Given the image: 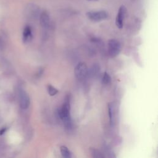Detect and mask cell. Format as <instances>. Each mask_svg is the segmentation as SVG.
<instances>
[{"label":"cell","mask_w":158,"mask_h":158,"mask_svg":"<svg viewBox=\"0 0 158 158\" xmlns=\"http://www.w3.org/2000/svg\"><path fill=\"white\" fill-rule=\"evenodd\" d=\"M60 153H61L62 157H64L65 158H70L71 157V156H72L71 152L66 146H60Z\"/></svg>","instance_id":"cell-9"},{"label":"cell","mask_w":158,"mask_h":158,"mask_svg":"<svg viewBox=\"0 0 158 158\" xmlns=\"http://www.w3.org/2000/svg\"><path fill=\"white\" fill-rule=\"evenodd\" d=\"M120 49V44L117 40L112 39L108 41V52L110 57L117 56L119 54Z\"/></svg>","instance_id":"cell-4"},{"label":"cell","mask_w":158,"mask_h":158,"mask_svg":"<svg viewBox=\"0 0 158 158\" xmlns=\"http://www.w3.org/2000/svg\"><path fill=\"white\" fill-rule=\"evenodd\" d=\"M3 45H4V40L1 38V36H0V48H2Z\"/></svg>","instance_id":"cell-15"},{"label":"cell","mask_w":158,"mask_h":158,"mask_svg":"<svg viewBox=\"0 0 158 158\" xmlns=\"http://www.w3.org/2000/svg\"><path fill=\"white\" fill-rule=\"evenodd\" d=\"M87 17L93 22H100L107 18L108 14L105 10L89 11L86 13Z\"/></svg>","instance_id":"cell-2"},{"label":"cell","mask_w":158,"mask_h":158,"mask_svg":"<svg viewBox=\"0 0 158 158\" xmlns=\"http://www.w3.org/2000/svg\"><path fill=\"white\" fill-rule=\"evenodd\" d=\"M32 38L31 28L30 26H26L23 31V41L24 43L29 42Z\"/></svg>","instance_id":"cell-8"},{"label":"cell","mask_w":158,"mask_h":158,"mask_svg":"<svg viewBox=\"0 0 158 158\" xmlns=\"http://www.w3.org/2000/svg\"><path fill=\"white\" fill-rule=\"evenodd\" d=\"M19 104L22 109H27L30 104V97L28 93L23 89H20L19 92Z\"/></svg>","instance_id":"cell-5"},{"label":"cell","mask_w":158,"mask_h":158,"mask_svg":"<svg viewBox=\"0 0 158 158\" xmlns=\"http://www.w3.org/2000/svg\"><path fill=\"white\" fill-rule=\"evenodd\" d=\"M127 13V8L125 6H121L118 10L116 19L115 25L118 28H122L123 25V21Z\"/></svg>","instance_id":"cell-6"},{"label":"cell","mask_w":158,"mask_h":158,"mask_svg":"<svg viewBox=\"0 0 158 158\" xmlns=\"http://www.w3.org/2000/svg\"><path fill=\"white\" fill-rule=\"evenodd\" d=\"M40 22L43 28H48L50 25V17L46 11H43L40 15Z\"/></svg>","instance_id":"cell-7"},{"label":"cell","mask_w":158,"mask_h":158,"mask_svg":"<svg viewBox=\"0 0 158 158\" xmlns=\"http://www.w3.org/2000/svg\"><path fill=\"white\" fill-rule=\"evenodd\" d=\"M91 152L92 156L93 157H96V158H103V157H104V156L102 155V153L100 152L97 149H91Z\"/></svg>","instance_id":"cell-12"},{"label":"cell","mask_w":158,"mask_h":158,"mask_svg":"<svg viewBox=\"0 0 158 158\" xmlns=\"http://www.w3.org/2000/svg\"><path fill=\"white\" fill-rule=\"evenodd\" d=\"M58 113H59V117L63 121L65 126L68 128H70L72 125V122H71V117H70V98L68 96L65 98V101Z\"/></svg>","instance_id":"cell-1"},{"label":"cell","mask_w":158,"mask_h":158,"mask_svg":"<svg viewBox=\"0 0 158 158\" xmlns=\"http://www.w3.org/2000/svg\"><path fill=\"white\" fill-rule=\"evenodd\" d=\"M47 91L48 94L51 96L56 95L58 93V90L55 87H54L53 86L49 84L47 86Z\"/></svg>","instance_id":"cell-10"},{"label":"cell","mask_w":158,"mask_h":158,"mask_svg":"<svg viewBox=\"0 0 158 158\" xmlns=\"http://www.w3.org/2000/svg\"><path fill=\"white\" fill-rule=\"evenodd\" d=\"M112 107L110 104H108V115L109 117V120L110 124H112V120H113V114H112Z\"/></svg>","instance_id":"cell-14"},{"label":"cell","mask_w":158,"mask_h":158,"mask_svg":"<svg viewBox=\"0 0 158 158\" xmlns=\"http://www.w3.org/2000/svg\"><path fill=\"white\" fill-rule=\"evenodd\" d=\"M99 71V67L98 65H94L90 70V75L94 76L95 75H96L98 72Z\"/></svg>","instance_id":"cell-13"},{"label":"cell","mask_w":158,"mask_h":158,"mask_svg":"<svg viewBox=\"0 0 158 158\" xmlns=\"http://www.w3.org/2000/svg\"><path fill=\"white\" fill-rule=\"evenodd\" d=\"M75 77L79 80L85 79L88 74V69L85 62L78 63L74 70Z\"/></svg>","instance_id":"cell-3"},{"label":"cell","mask_w":158,"mask_h":158,"mask_svg":"<svg viewBox=\"0 0 158 158\" xmlns=\"http://www.w3.org/2000/svg\"><path fill=\"white\" fill-rule=\"evenodd\" d=\"M110 81H111L110 76L107 72H104V73L102 76V84L107 85L109 84L110 83Z\"/></svg>","instance_id":"cell-11"}]
</instances>
